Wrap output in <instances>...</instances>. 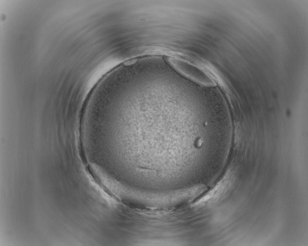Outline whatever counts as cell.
<instances>
[{
  "label": "cell",
  "instance_id": "1",
  "mask_svg": "<svg viewBox=\"0 0 308 246\" xmlns=\"http://www.w3.org/2000/svg\"><path fill=\"white\" fill-rule=\"evenodd\" d=\"M168 61L176 70L187 78L205 85L212 84L213 82L209 80L204 73L195 65L172 59Z\"/></svg>",
  "mask_w": 308,
  "mask_h": 246
}]
</instances>
